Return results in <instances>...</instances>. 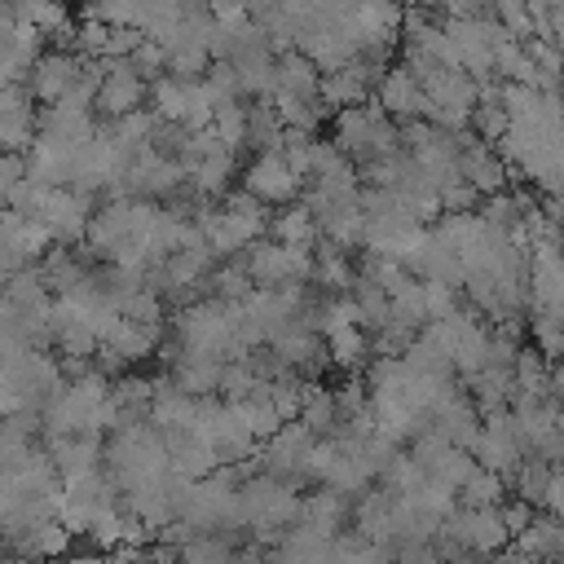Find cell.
Returning a JSON list of instances; mask_svg holds the SVG:
<instances>
[{"label": "cell", "mask_w": 564, "mask_h": 564, "mask_svg": "<svg viewBox=\"0 0 564 564\" xmlns=\"http://www.w3.org/2000/svg\"><path fill=\"white\" fill-rule=\"evenodd\" d=\"M106 414V405H101V392H97V383L93 379H79V383H70V388H62V392H53L48 397V410H44V423H48V432H75V427H84V423H97Z\"/></svg>", "instance_id": "1"}, {"label": "cell", "mask_w": 564, "mask_h": 564, "mask_svg": "<svg viewBox=\"0 0 564 564\" xmlns=\"http://www.w3.org/2000/svg\"><path fill=\"white\" fill-rule=\"evenodd\" d=\"M35 106L26 84H0V150H31Z\"/></svg>", "instance_id": "2"}, {"label": "cell", "mask_w": 564, "mask_h": 564, "mask_svg": "<svg viewBox=\"0 0 564 564\" xmlns=\"http://www.w3.org/2000/svg\"><path fill=\"white\" fill-rule=\"evenodd\" d=\"M75 88V62L62 57V53H40L31 66H26V93L31 101H62L66 93Z\"/></svg>", "instance_id": "3"}, {"label": "cell", "mask_w": 564, "mask_h": 564, "mask_svg": "<svg viewBox=\"0 0 564 564\" xmlns=\"http://www.w3.org/2000/svg\"><path fill=\"white\" fill-rule=\"evenodd\" d=\"M35 220H44L53 238H75V234L84 229V198H79V194H70V189L48 185V194H44V203H40V216H35Z\"/></svg>", "instance_id": "4"}, {"label": "cell", "mask_w": 564, "mask_h": 564, "mask_svg": "<svg viewBox=\"0 0 564 564\" xmlns=\"http://www.w3.org/2000/svg\"><path fill=\"white\" fill-rule=\"evenodd\" d=\"M9 13H13V22H26V26H35L40 35H44V31H57V26L66 22V9H62L57 0H13Z\"/></svg>", "instance_id": "5"}, {"label": "cell", "mask_w": 564, "mask_h": 564, "mask_svg": "<svg viewBox=\"0 0 564 564\" xmlns=\"http://www.w3.org/2000/svg\"><path fill=\"white\" fill-rule=\"evenodd\" d=\"M88 467H93V441H57L53 445V471L79 476Z\"/></svg>", "instance_id": "6"}, {"label": "cell", "mask_w": 564, "mask_h": 564, "mask_svg": "<svg viewBox=\"0 0 564 564\" xmlns=\"http://www.w3.org/2000/svg\"><path fill=\"white\" fill-rule=\"evenodd\" d=\"M22 176H26V150H0V203L13 194Z\"/></svg>", "instance_id": "7"}, {"label": "cell", "mask_w": 564, "mask_h": 564, "mask_svg": "<svg viewBox=\"0 0 564 564\" xmlns=\"http://www.w3.org/2000/svg\"><path fill=\"white\" fill-rule=\"evenodd\" d=\"M132 97H137V84H132V79H123V75H119V79H110V84L101 88V106H106V110H128V101H132Z\"/></svg>", "instance_id": "8"}, {"label": "cell", "mask_w": 564, "mask_h": 564, "mask_svg": "<svg viewBox=\"0 0 564 564\" xmlns=\"http://www.w3.org/2000/svg\"><path fill=\"white\" fill-rule=\"evenodd\" d=\"M22 348H31V344L18 335V326H13V322H0V366H4L9 357H18Z\"/></svg>", "instance_id": "9"}, {"label": "cell", "mask_w": 564, "mask_h": 564, "mask_svg": "<svg viewBox=\"0 0 564 564\" xmlns=\"http://www.w3.org/2000/svg\"><path fill=\"white\" fill-rule=\"evenodd\" d=\"M9 313H13V304H9V295H4V286H0V322H9Z\"/></svg>", "instance_id": "10"}]
</instances>
